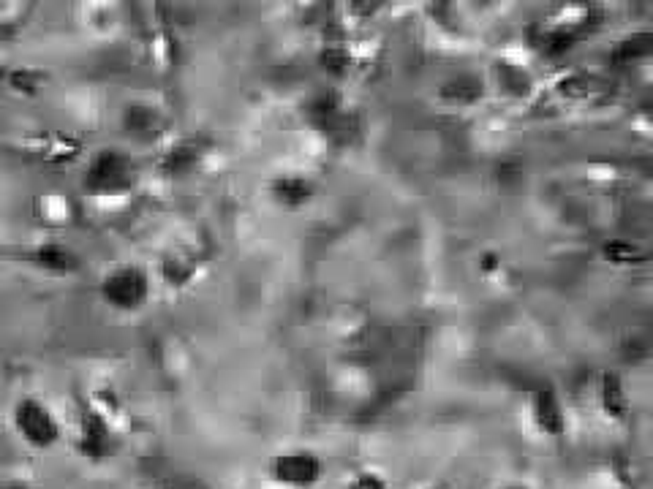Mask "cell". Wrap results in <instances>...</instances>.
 I'll return each instance as SVG.
<instances>
[{"label": "cell", "instance_id": "cell-11", "mask_svg": "<svg viewBox=\"0 0 653 489\" xmlns=\"http://www.w3.org/2000/svg\"><path fill=\"white\" fill-rule=\"evenodd\" d=\"M349 489H387V484H384L376 473H362V476L351 481Z\"/></svg>", "mask_w": 653, "mask_h": 489}, {"label": "cell", "instance_id": "cell-5", "mask_svg": "<svg viewBox=\"0 0 653 489\" xmlns=\"http://www.w3.org/2000/svg\"><path fill=\"white\" fill-rule=\"evenodd\" d=\"M534 413H537V424L542 432H547V435H561L564 432V411H561V403L550 389L537 394Z\"/></svg>", "mask_w": 653, "mask_h": 489}, {"label": "cell", "instance_id": "cell-9", "mask_svg": "<svg viewBox=\"0 0 653 489\" xmlns=\"http://www.w3.org/2000/svg\"><path fill=\"white\" fill-rule=\"evenodd\" d=\"M444 96L452 98V101H458V96H460V101H474V98L482 96V87H479L474 79L460 77V79H455V82H452L447 90H444Z\"/></svg>", "mask_w": 653, "mask_h": 489}, {"label": "cell", "instance_id": "cell-1", "mask_svg": "<svg viewBox=\"0 0 653 489\" xmlns=\"http://www.w3.org/2000/svg\"><path fill=\"white\" fill-rule=\"evenodd\" d=\"M101 294L117 310H137L147 299V275L139 267H120L101 283Z\"/></svg>", "mask_w": 653, "mask_h": 489}, {"label": "cell", "instance_id": "cell-12", "mask_svg": "<svg viewBox=\"0 0 653 489\" xmlns=\"http://www.w3.org/2000/svg\"><path fill=\"white\" fill-rule=\"evenodd\" d=\"M509 489H523V487H509Z\"/></svg>", "mask_w": 653, "mask_h": 489}, {"label": "cell", "instance_id": "cell-3", "mask_svg": "<svg viewBox=\"0 0 653 489\" xmlns=\"http://www.w3.org/2000/svg\"><path fill=\"white\" fill-rule=\"evenodd\" d=\"M90 191L96 193H115L123 191L134 183V172H131V161L120 153H98L93 158L88 177H85Z\"/></svg>", "mask_w": 653, "mask_h": 489}, {"label": "cell", "instance_id": "cell-8", "mask_svg": "<svg viewBox=\"0 0 653 489\" xmlns=\"http://www.w3.org/2000/svg\"><path fill=\"white\" fill-rule=\"evenodd\" d=\"M109 443V432L98 419H90V424L85 422V451H90L93 457L104 454Z\"/></svg>", "mask_w": 653, "mask_h": 489}, {"label": "cell", "instance_id": "cell-2", "mask_svg": "<svg viewBox=\"0 0 653 489\" xmlns=\"http://www.w3.org/2000/svg\"><path fill=\"white\" fill-rule=\"evenodd\" d=\"M14 422L22 438L36 449H47L58 441V424L39 400H22L14 411Z\"/></svg>", "mask_w": 653, "mask_h": 489}, {"label": "cell", "instance_id": "cell-4", "mask_svg": "<svg viewBox=\"0 0 653 489\" xmlns=\"http://www.w3.org/2000/svg\"><path fill=\"white\" fill-rule=\"evenodd\" d=\"M273 476L275 481H281L286 487H311L322 476V462L308 451L283 454L273 462Z\"/></svg>", "mask_w": 653, "mask_h": 489}, {"label": "cell", "instance_id": "cell-6", "mask_svg": "<svg viewBox=\"0 0 653 489\" xmlns=\"http://www.w3.org/2000/svg\"><path fill=\"white\" fill-rule=\"evenodd\" d=\"M273 191H275V199H278L281 204H286V207H300V204L311 196V183L289 177V180H278V183L273 185Z\"/></svg>", "mask_w": 653, "mask_h": 489}, {"label": "cell", "instance_id": "cell-7", "mask_svg": "<svg viewBox=\"0 0 653 489\" xmlns=\"http://www.w3.org/2000/svg\"><path fill=\"white\" fill-rule=\"evenodd\" d=\"M39 261L52 272H71L77 267V256L63 245H44L39 248Z\"/></svg>", "mask_w": 653, "mask_h": 489}, {"label": "cell", "instance_id": "cell-10", "mask_svg": "<svg viewBox=\"0 0 653 489\" xmlns=\"http://www.w3.org/2000/svg\"><path fill=\"white\" fill-rule=\"evenodd\" d=\"M605 400H607V411L615 413V408H618V413L624 411V394H621V386H618V378H615V375H607Z\"/></svg>", "mask_w": 653, "mask_h": 489}]
</instances>
